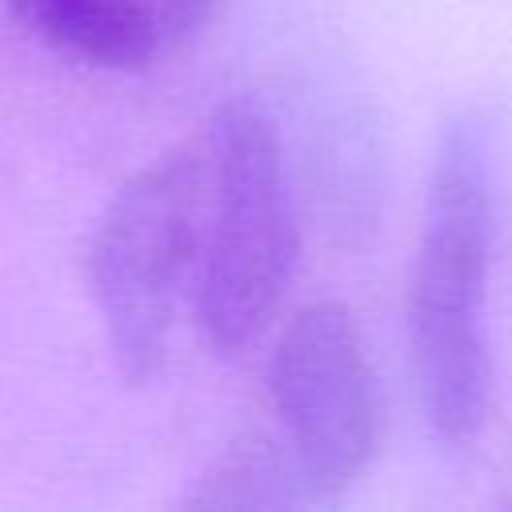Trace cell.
I'll use <instances>...</instances> for the list:
<instances>
[{
    "mask_svg": "<svg viewBox=\"0 0 512 512\" xmlns=\"http://www.w3.org/2000/svg\"><path fill=\"white\" fill-rule=\"evenodd\" d=\"M500 228V124L460 108L436 144L408 276V344L424 416L444 444L468 448L488 416V272Z\"/></svg>",
    "mask_w": 512,
    "mask_h": 512,
    "instance_id": "cell-1",
    "label": "cell"
},
{
    "mask_svg": "<svg viewBox=\"0 0 512 512\" xmlns=\"http://www.w3.org/2000/svg\"><path fill=\"white\" fill-rule=\"evenodd\" d=\"M296 200L284 140L256 96H228L204 140L196 320L220 352L252 348L296 268Z\"/></svg>",
    "mask_w": 512,
    "mask_h": 512,
    "instance_id": "cell-2",
    "label": "cell"
},
{
    "mask_svg": "<svg viewBox=\"0 0 512 512\" xmlns=\"http://www.w3.org/2000/svg\"><path fill=\"white\" fill-rule=\"evenodd\" d=\"M204 232V148L176 144L136 168L104 204L88 240V284L108 352L128 384L168 356L176 300L196 272Z\"/></svg>",
    "mask_w": 512,
    "mask_h": 512,
    "instance_id": "cell-3",
    "label": "cell"
},
{
    "mask_svg": "<svg viewBox=\"0 0 512 512\" xmlns=\"http://www.w3.org/2000/svg\"><path fill=\"white\" fill-rule=\"evenodd\" d=\"M268 396L312 500H336L364 472L380 436L376 372L344 304L316 300L280 328L268 356Z\"/></svg>",
    "mask_w": 512,
    "mask_h": 512,
    "instance_id": "cell-4",
    "label": "cell"
},
{
    "mask_svg": "<svg viewBox=\"0 0 512 512\" xmlns=\"http://www.w3.org/2000/svg\"><path fill=\"white\" fill-rule=\"evenodd\" d=\"M4 8L40 44L88 68L136 72L164 48L148 0H4Z\"/></svg>",
    "mask_w": 512,
    "mask_h": 512,
    "instance_id": "cell-5",
    "label": "cell"
},
{
    "mask_svg": "<svg viewBox=\"0 0 512 512\" xmlns=\"http://www.w3.org/2000/svg\"><path fill=\"white\" fill-rule=\"evenodd\" d=\"M300 504H316L312 488L288 444L272 436H240L228 444L184 496L192 512H288Z\"/></svg>",
    "mask_w": 512,
    "mask_h": 512,
    "instance_id": "cell-6",
    "label": "cell"
},
{
    "mask_svg": "<svg viewBox=\"0 0 512 512\" xmlns=\"http://www.w3.org/2000/svg\"><path fill=\"white\" fill-rule=\"evenodd\" d=\"M216 4H220V0H148L152 20H156V28H160L164 44L196 36V32L212 20Z\"/></svg>",
    "mask_w": 512,
    "mask_h": 512,
    "instance_id": "cell-7",
    "label": "cell"
}]
</instances>
